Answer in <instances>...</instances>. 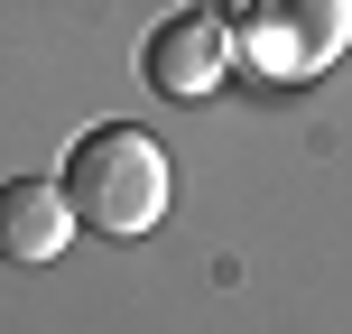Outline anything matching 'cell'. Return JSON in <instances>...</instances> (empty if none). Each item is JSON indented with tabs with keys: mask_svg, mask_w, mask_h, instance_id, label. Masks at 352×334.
<instances>
[{
	"mask_svg": "<svg viewBox=\"0 0 352 334\" xmlns=\"http://www.w3.org/2000/svg\"><path fill=\"white\" fill-rule=\"evenodd\" d=\"M65 205H74V232H102V242H140V232H158L176 176H167V149L148 140V130L130 121H102L84 130V140L65 149Z\"/></svg>",
	"mask_w": 352,
	"mask_h": 334,
	"instance_id": "cell-1",
	"label": "cell"
},
{
	"mask_svg": "<svg viewBox=\"0 0 352 334\" xmlns=\"http://www.w3.org/2000/svg\"><path fill=\"white\" fill-rule=\"evenodd\" d=\"M223 56H232L223 19H213V10H176V19L148 28L140 65H148V93H167V103H204V93L223 84Z\"/></svg>",
	"mask_w": 352,
	"mask_h": 334,
	"instance_id": "cell-2",
	"label": "cell"
},
{
	"mask_svg": "<svg viewBox=\"0 0 352 334\" xmlns=\"http://www.w3.org/2000/svg\"><path fill=\"white\" fill-rule=\"evenodd\" d=\"M65 242H74L65 186H47V176H10V186H0V260H10V269H37V260H56Z\"/></svg>",
	"mask_w": 352,
	"mask_h": 334,
	"instance_id": "cell-3",
	"label": "cell"
}]
</instances>
